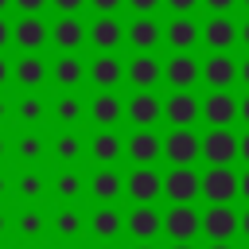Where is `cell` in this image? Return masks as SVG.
<instances>
[{
	"label": "cell",
	"mask_w": 249,
	"mask_h": 249,
	"mask_svg": "<svg viewBox=\"0 0 249 249\" xmlns=\"http://www.w3.org/2000/svg\"><path fill=\"white\" fill-rule=\"evenodd\" d=\"M82 113H86V105H82V97L74 93V89H66L62 97H54V117H58V124H78L82 121Z\"/></svg>",
	"instance_id": "d6a6232c"
},
{
	"label": "cell",
	"mask_w": 249,
	"mask_h": 249,
	"mask_svg": "<svg viewBox=\"0 0 249 249\" xmlns=\"http://www.w3.org/2000/svg\"><path fill=\"white\" fill-rule=\"evenodd\" d=\"M62 249H74V245H62Z\"/></svg>",
	"instance_id": "be15d7a7"
},
{
	"label": "cell",
	"mask_w": 249,
	"mask_h": 249,
	"mask_svg": "<svg viewBox=\"0 0 249 249\" xmlns=\"http://www.w3.org/2000/svg\"><path fill=\"white\" fill-rule=\"evenodd\" d=\"M198 82H206L210 89H233L237 82V62L230 51H210V58L198 66Z\"/></svg>",
	"instance_id": "5b68a950"
},
{
	"label": "cell",
	"mask_w": 249,
	"mask_h": 249,
	"mask_svg": "<svg viewBox=\"0 0 249 249\" xmlns=\"http://www.w3.org/2000/svg\"><path fill=\"white\" fill-rule=\"evenodd\" d=\"M237 156L249 163V132H241V136H237Z\"/></svg>",
	"instance_id": "f6af8a7d"
},
{
	"label": "cell",
	"mask_w": 249,
	"mask_h": 249,
	"mask_svg": "<svg viewBox=\"0 0 249 249\" xmlns=\"http://www.w3.org/2000/svg\"><path fill=\"white\" fill-rule=\"evenodd\" d=\"M4 121H8V101L0 97V124H4Z\"/></svg>",
	"instance_id": "6f0895ef"
},
{
	"label": "cell",
	"mask_w": 249,
	"mask_h": 249,
	"mask_svg": "<svg viewBox=\"0 0 249 249\" xmlns=\"http://www.w3.org/2000/svg\"><path fill=\"white\" fill-rule=\"evenodd\" d=\"M12 4H16V8L23 12V16H39V12H43V8L51 4V0H12Z\"/></svg>",
	"instance_id": "74e56055"
},
{
	"label": "cell",
	"mask_w": 249,
	"mask_h": 249,
	"mask_svg": "<svg viewBox=\"0 0 249 249\" xmlns=\"http://www.w3.org/2000/svg\"><path fill=\"white\" fill-rule=\"evenodd\" d=\"M89 233H93L97 241H113V237H121V233H124V214H121L113 202H101V206L89 214Z\"/></svg>",
	"instance_id": "cb8c5ba5"
},
{
	"label": "cell",
	"mask_w": 249,
	"mask_h": 249,
	"mask_svg": "<svg viewBox=\"0 0 249 249\" xmlns=\"http://www.w3.org/2000/svg\"><path fill=\"white\" fill-rule=\"evenodd\" d=\"M124 156L132 163H156L163 156V136H156L152 128H136L128 140H124Z\"/></svg>",
	"instance_id": "ffe728a7"
},
{
	"label": "cell",
	"mask_w": 249,
	"mask_h": 249,
	"mask_svg": "<svg viewBox=\"0 0 249 249\" xmlns=\"http://www.w3.org/2000/svg\"><path fill=\"white\" fill-rule=\"evenodd\" d=\"M167 249H195V241H171Z\"/></svg>",
	"instance_id": "11a10c76"
},
{
	"label": "cell",
	"mask_w": 249,
	"mask_h": 249,
	"mask_svg": "<svg viewBox=\"0 0 249 249\" xmlns=\"http://www.w3.org/2000/svg\"><path fill=\"white\" fill-rule=\"evenodd\" d=\"M198 58L191 54V51H171L167 54V62H163V82L171 86V89H195L198 86Z\"/></svg>",
	"instance_id": "277c9868"
},
{
	"label": "cell",
	"mask_w": 249,
	"mask_h": 249,
	"mask_svg": "<svg viewBox=\"0 0 249 249\" xmlns=\"http://www.w3.org/2000/svg\"><path fill=\"white\" fill-rule=\"evenodd\" d=\"M51 187H54V195H58L62 202H78V195H82V187H86V183H82V175H78L74 167H62V171L54 175V183H51Z\"/></svg>",
	"instance_id": "d590c367"
},
{
	"label": "cell",
	"mask_w": 249,
	"mask_h": 249,
	"mask_svg": "<svg viewBox=\"0 0 249 249\" xmlns=\"http://www.w3.org/2000/svg\"><path fill=\"white\" fill-rule=\"evenodd\" d=\"M237 82H245V86H249V54L237 62Z\"/></svg>",
	"instance_id": "7dc6e473"
},
{
	"label": "cell",
	"mask_w": 249,
	"mask_h": 249,
	"mask_svg": "<svg viewBox=\"0 0 249 249\" xmlns=\"http://www.w3.org/2000/svg\"><path fill=\"white\" fill-rule=\"evenodd\" d=\"M198 156L206 163H233L237 160V132L230 124H218L210 128L202 140H198Z\"/></svg>",
	"instance_id": "7a4b0ae2"
},
{
	"label": "cell",
	"mask_w": 249,
	"mask_h": 249,
	"mask_svg": "<svg viewBox=\"0 0 249 249\" xmlns=\"http://www.w3.org/2000/svg\"><path fill=\"white\" fill-rule=\"evenodd\" d=\"M124 195H128L132 202H156V198L163 195V175H160L152 163H136V167L128 171V179H124Z\"/></svg>",
	"instance_id": "3957f363"
},
{
	"label": "cell",
	"mask_w": 249,
	"mask_h": 249,
	"mask_svg": "<svg viewBox=\"0 0 249 249\" xmlns=\"http://www.w3.org/2000/svg\"><path fill=\"white\" fill-rule=\"evenodd\" d=\"M51 152H54V160H58L62 167H70V163H74V160L82 156V136L66 128V132H58V136H54V144H51Z\"/></svg>",
	"instance_id": "836d02e7"
},
{
	"label": "cell",
	"mask_w": 249,
	"mask_h": 249,
	"mask_svg": "<svg viewBox=\"0 0 249 249\" xmlns=\"http://www.w3.org/2000/svg\"><path fill=\"white\" fill-rule=\"evenodd\" d=\"M23 249H39V245H23Z\"/></svg>",
	"instance_id": "6125c7cd"
},
{
	"label": "cell",
	"mask_w": 249,
	"mask_h": 249,
	"mask_svg": "<svg viewBox=\"0 0 249 249\" xmlns=\"http://www.w3.org/2000/svg\"><path fill=\"white\" fill-rule=\"evenodd\" d=\"M47 74H51V66H47V58H39V51H23L16 58V66H12V78L23 89H39L47 82Z\"/></svg>",
	"instance_id": "ac0fdd59"
},
{
	"label": "cell",
	"mask_w": 249,
	"mask_h": 249,
	"mask_svg": "<svg viewBox=\"0 0 249 249\" xmlns=\"http://www.w3.org/2000/svg\"><path fill=\"white\" fill-rule=\"evenodd\" d=\"M8 43H12V23H8L4 16H0V51H4Z\"/></svg>",
	"instance_id": "7bdbcfd3"
},
{
	"label": "cell",
	"mask_w": 249,
	"mask_h": 249,
	"mask_svg": "<svg viewBox=\"0 0 249 249\" xmlns=\"http://www.w3.org/2000/svg\"><path fill=\"white\" fill-rule=\"evenodd\" d=\"M8 78H12V62H8V58H4V51H0V86H4Z\"/></svg>",
	"instance_id": "bcb514c9"
},
{
	"label": "cell",
	"mask_w": 249,
	"mask_h": 249,
	"mask_svg": "<svg viewBox=\"0 0 249 249\" xmlns=\"http://www.w3.org/2000/svg\"><path fill=\"white\" fill-rule=\"evenodd\" d=\"M86 4H89V8L97 12V16H113V12H117V8L124 4V0H86Z\"/></svg>",
	"instance_id": "f35d334b"
},
{
	"label": "cell",
	"mask_w": 249,
	"mask_h": 249,
	"mask_svg": "<svg viewBox=\"0 0 249 249\" xmlns=\"http://www.w3.org/2000/svg\"><path fill=\"white\" fill-rule=\"evenodd\" d=\"M89 156H93L101 167H113V163L124 156V140H121L113 128H101V132L89 140Z\"/></svg>",
	"instance_id": "4316f807"
},
{
	"label": "cell",
	"mask_w": 249,
	"mask_h": 249,
	"mask_svg": "<svg viewBox=\"0 0 249 249\" xmlns=\"http://www.w3.org/2000/svg\"><path fill=\"white\" fill-rule=\"evenodd\" d=\"M163 195L171 202H195L202 195V175L195 167H171L163 175Z\"/></svg>",
	"instance_id": "30bf717a"
},
{
	"label": "cell",
	"mask_w": 249,
	"mask_h": 249,
	"mask_svg": "<svg viewBox=\"0 0 249 249\" xmlns=\"http://www.w3.org/2000/svg\"><path fill=\"white\" fill-rule=\"evenodd\" d=\"M237 43H241V47H249V19L237 27Z\"/></svg>",
	"instance_id": "681fc988"
},
{
	"label": "cell",
	"mask_w": 249,
	"mask_h": 249,
	"mask_svg": "<svg viewBox=\"0 0 249 249\" xmlns=\"http://www.w3.org/2000/svg\"><path fill=\"white\" fill-rule=\"evenodd\" d=\"M51 43H54L58 51H78V47L86 43V23H82L78 16H58V19L51 23Z\"/></svg>",
	"instance_id": "d4e9b609"
},
{
	"label": "cell",
	"mask_w": 249,
	"mask_h": 249,
	"mask_svg": "<svg viewBox=\"0 0 249 249\" xmlns=\"http://www.w3.org/2000/svg\"><path fill=\"white\" fill-rule=\"evenodd\" d=\"M124 43L132 51H156L163 43V23L156 16H132V23L124 27Z\"/></svg>",
	"instance_id": "4fadbf2b"
},
{
	"label": "cell",
	"mask_w": 249,
	"mask_h": 249,
	"mask_svg": "<svg viewBox=\"0 0 249 249\" xmlns=\"http://www.w3.org/2000/svg\"><path fill=\"white\" fill-rule=\"evenodd\" d=\"M86 113L93 117V124H97V128H113L117 121H124V101H121L113 89H97V93H93V101L86 105Z\"/></svg>",
	"instance_id": "d6986e66"
},
{
	"label": "cell",
	"mask_w": 249,
	"mask_h": 249,
	"mask_svg": "<svg viewBox=\"0 0 249 249\" xmlns=\"http://www.w3.org/2000/svg\"><path fill=\"white\" fill-rule=\"evenodd\" d=\"M163 4H167V8L175 12V16H191V12H195V8L202 4V0H163Z\"/></svg>",
	"instance_id": "8d00e7d4"
},
{
	"label": "cell",
	"mask_w": 249,
	"mask_h": 249,
	"mask_svg": "<svg viewBox=\"0 0 249 249\" xmlns=\"http://www.w3.org/2000/svg\"><path fill=\"white\" fill-rule=\"evenodd\" d=\"M124 82H132L136 89H152L156 82H163V62L152 51H136L124 62Z\"/></svg>",
	"instance_id": "9c48e42d"
},
{
	"label": "cell",
	"mask_w": 249,
	"mask_h": 249,
	"mask_svg": "<svg viewBox=\"0 0 249 249\" xmlns=\"http://www.w3.org/2000/svg\"><path fill=\"white\" fill-rule=\"evenodd\" d=\"M202 195L206 202H233L237 195V175L230 163H210V171H202Z\"/></svg>",
	"instance_id": "8fae6325"
},
{
	"label": "cell",
	"mask_w": 249,
	"mask_h": 249,
	"mask_svg": "<svg viewBox=\"0 0 249 249\" xmlns=\"http://www.w3.org/2000/svg\"><path fill=\"white\" fill-rule=\"evenodd\" d=\"M198 226H202V214L191 202H171L163 210V233L171 241H195L198 237Z\"/></svg>",
	"instance_id": "6da1fadb"
},
{
	"label": "cell",
	"mask_w": 249,
	"mask_h": 249,
	"mask_svg": "<svg viewBox=\"0 0 249 249\" xmlns=\"http://www.w3.org/2000/svg\"><path fill=\"white\" fill-rule=\"evenodd\" d=\"M163 117L171 121V128H191L202 117V101L191 89H171L167 101H163Z\"/></svg>",
	"instance_id": "ba28073f"
},
{
	"label": "cell",
	"mask_w": 249,
	"mask_h": 249,
	"mask_svg": "<svg viewBox=\"0 0 249 249\" xmlns=\"http://www.w3.org/2000/svg\"><path fill=\"white\" fill-rule=\"evenodd\" d=\"M202 121H206L210 128L233 124V121H237V97H233V89H210V93L202 97Z\"/></svg>",
	"instance_id": "2e32d148"
},
{
	"label": "cell",
	"mask_w": 249,
	"mask_h": 249,
	"mask_svg": "<svg viewBox=\"0 0 249 249\" xmlns=\"http://www.w3.org/2000/svg\"><path fill=\"white\" fill-rule=\"evenodd\" d=\"M47 39H51V27H47L43 16H19V19L12 23V43H16L19 51H39Z\"/></svg>",
	"instance_id": "e0dca14e"
},
{
	"label": "cell",
	"mask_w": 249,
	"mask_h": 249,
	"mask_svg": "<svg viewBox=\"0 0 249 249\" xmlns=\"http://www.w3.org/2000/svg\"><path fill=\"white\" fill-rule=\"evenodd\" d=\"M237 195H241V198H249V167L237 175Z\"/></svg>",
	"instance_id": "ee69618b"
},
{
	"label": "cell",
	"mask_w": 249,
	"mask_h": 249,
	"mask_svg": "<svg viewBox=\"0 0 249 249\" xmlns=\"http://www.w3.org/2000/svg\"><path fill=\"white\" fill-rule=\"evenodd\" d=\"M16 233H23V237H39V233H47V214L35 206V202H27L19 214H16Z\"/></svg>",
	"instance_id": "1f68e13d"
},
{
	"label": "cell",
	"mask_w": 249,
	"mask_h": 249,
	"mask_svg": "<svg viewBox=\"0 0 249 249\" xmlns=\"http://www.w3.org/2000/svg\"><path fill=\"white\" fill-rule=\"evenodd\" d=\"M51 78H54L62 89L82 86V82H86V66H82V58H78V51H62V58H54V66H51Z\"/></svg>",
	"instance_id": "484cf974"
},
{
	"label": "cell",
	"mask_w": 249,
	"mask_h": 249,
	"mask_svg": "<svg viewBox=\"0 0 249 249\" xmlns=\"http://www.w3.org/2000/svg\"><path fill=\"white\" fill-rule=\"evenodd\" d=\"M97 249H113V241H101V245H97Z\"/></svg>",
	"instance_id": "91938a15"
},
{
	"label": "cell",
	"mask_w": 249,
	"mask_h": 249,
	"mask_svg": "<svg viewBox=\"0 0 249 249\" xmlns=\"http://www.w3.org/2000/svg\"><path fill=\"white\" fill-rule=\"evenodd\" d=\"M8 230H12V218H8V214H4V210H0V237H4V233H8Z\"/></svg>",
	"instance_id": "db71d44e"
},
{
	"label": "cell",
	"mask_w": 249,
	"mask_h": 249,
	"mask_svg": "<svg viewBox=\"0 0 249 249\" xmlns=\"http://www.w3.org/2000/svg\"><path fill=\"white\" fill-rule=\"evenodd\" d=\"M51 4H54L62 16H78V12L86 8V0H51Z\"/></svg>",
	"instance_id": "60d3db41"
},
{
	"label": "cell",
	"mask_w": 249,
	"mask_h": 249,
	"mask_svg": "<svg viewBox=\"0 0 249 249\" xmlns=\"http://www.w3.org/2000/svg\"><path fill=\"white\" fill-rule=\"evenodd\" d=\"M198 39L210 47V51H230L237 43V23L230 16H210L202 27H198Z\"/></svg>",
	"instance_id": "7402d4cb"
},
{
	"label": "cell",
	"mask_w": 249,
	"mask_h": 249,
	"mask_svg": "<svg viewBox=\"0 0 249 249\" xmlns=\"http://www.w3.org/2000/svg\"><path fill=\"white\" fill-rule=\"evenodd\" d=\"M86 39H89V47H97V51H117V47L124 43V27L117 23V16H97V19L86 27Z\"/></svg>",
	"instance_id": "603a6c76"
},
{
	"label": "cell",
	"mask_w": 249,
	"mask_h": 249,
	"mask_svg": "<svg viewBox=\"0 0 249 249\" xmlns=\"http://www.w3.org/2000/svg\"><path fill=\"white\" fill-rule=\"evenodd\" d=\"M206 249H233V241H210Z\"/></svg>",
	"instance_id": "9f6ffc18"
},
{
	"label": "cell",
	"mask_w": 249,
	"mask_h": 249,
	"mask_svg": "<svg viewBox=\"0 0 249 249\" xmlns=\"http://www.w3.org/2000/svg\"><path fill=\"white\" fill-rule=\"evenodd\" d=\"M132 249H156V245H152V241H136Z\"/></svg>",
	"instance_id": "680465c9"
},
{
	"label": "cell",
	"mask_w": 249,
	"mask_h": 249,
	"mask_svg": "<svg viewBox=\"0 0 249 249\" xmlns=\"http://www.w3.org/2000/svg\"><path fill=\"white\" fill-rule=\"evenodd\" d=\"M124 233L136 237V241H152L163 233V214L152 206V202H136L128 214H124Z\"/></svg>",
	"instance_id": "52a82bcc"
},
{
	"label": "cell",
	"mask_w": 249,
	"mask_h": 249,
	"mask_svg": "<svg viewBox=\"0 0 249 249\" xmlns=\"http://www.w3.org/2000/svg\"><path fill=\"white\" fill-rule=\"evenodd\" d=\"M237 233H245V237H249V210H245V214H237Z\"/></svg>",
	"instance_id": "f907efd6"
},
{
	"label": "cell",
	"mask_w": 249,
	"mask_h": 249,
	"mask_svg": "<svg viewBox=\"0 0 249 249\" xmlns=\"http://www.w3.org/2000/svg\"><path fill=\"white\" fill-rule=\"evenodd\" d=\"M198 230H202L210 241H233V233H237V214H233V206H230V202H210Z\"/></svg>",
	"instance_id": "7c38bea8"
},
{
	"label": "cell",
	"mask_w": 249,
	"mask_h": 249,
	"mask_svg": "<svg viewBox=\"0 0 249 249\" xmlns=\"http://www.w3.org/2000/svg\"><path fill=\"white\" fill-rule=\"evenodd\" d=\"M16 117H19L27 128H35L39 121H47V97H43L39 89H27V93L16 101Z\"/></svg>",
	"instance_id": "f1b7e54d"
},
{
	"label": "cell",
	"mask_w": 249,
	"mask_h": 249,
	"mask_svg": "<svg viewBox=\"0 0 249 249\" xmlns=\"http://www.w3.org/2000/svg\"><path fill=\"white\" fill-rule=\"evenodd\" d=\"M198 19L195 16H171L167 23H163V43L171 47V51H191L195 43H198Z\"/></svg>",
	"instance_id": "44dd1931"
},
{
	"label": "cell",
	"mask_w": 249,
	"mask_h": 249,
	"mask_svg": "<svg viewBox=\"0 0 249 249\" xmlns=\"http://www.w3.org/2000/svg\"><path fill=\"white\" fill-rule=\"evenodd\" d=\"M16 195L23 198V202H39L43 195H47V175L43 171H35V167H27V171H19L16 175Z\"/></svg>",
	"instance_id": "f546056e"
},
{
	"label": "cell",
	"mask_w": 249,
	"mask_h": 249,
	"mask_svg": "<svg viewBox=\"0 0 249 249\" xmlns=\"http://www.w3.org/2000/svg\"><path fill=\"white\" fill-rule=\"evenodd\" d=\"M124 117H128L136 128H152V124L163 117V101H160L152 89H136V93L124 101Z\"/></svg>",
	"instance_id": "9a60e30c"
},
{
	"label": "cell",
	"mask_w": 249,
	"mask_h": 249,
	"mask_svg": "<svg viewBox=\"0 0 249 249\" xmlns=\"http://www.w3.org/2000/svg\"><path fill=\"white\" fill-rule=\"evenodd\" d=\"M8 4H12V0H0V16H4V8H8Z\"/></svg>",
	"instance_id": "94428289"
},
{
	"label": "cell",
	"mask_w": 249,
	"mask_h": 249,
	"mask_svg": "<svg viewBox=\"0 0 249 249\" xmlns=\"http://www.w3.org/2000/svg\"><path fill=\"white\" fill-rule=\"evenodd\" d=\"M51 226H54V233H58V237H66V241H70V237H78V233H82V226H86V222H82L78 206H74V202H66V206L51 218Z\"/></svg>",
	"instance_id": "e575fe53"
},
{
	"label": "cell",
	"mask_w": 249,
	"mask_h": 249,
	"mask_svg": "<svg viewBox=\"0 0 249 249\" xmlns=\"http://www.w3.org/2000/svg\"><path fill=\"white\" fill-rule=\"evenodd\" d=\"M124 4H128V8L136 12V16H152V12H156V8L163 4V0H124Z\"/></svg>",
	"instance_id": "ab89813d"
},
{
	"label": "cell",
	"mask_w": 249,
	"mask_h": 249,
	"mask_svg": "<svg viewBox=\"0 0 249 249\" xmlns=\"http://www.w3.org/2000/svg\"><path fill=\"white\" fill-rule=\"evenodd\" d=\"M202 4H206L214 16H226V12H233V4H237V0H202Z\"/></svg>",
	"instance_id": "b9f144b4"
},
{
	"label": "cell",
	"mask_w": 249,
	"mask_h": 249,
	"mask_svg": "<svg viewBox=\"0 0 249 249\" xmlns=\"http://www.w3.org/2000/svg\"><path fill=\"white\" fill-rule=\"evenodd\" d=\"M89 195H93L97 202H117V198L124 195V179H121L113 167H97V171L89 175Z\"/></svg>",
	"instance_id": "83f0119b"
},
{
	"label": "cell",
	"mask_w": 249,
	"mask_h": 249,
	"mask_svg": "<svg viewBox=\"0 0 249 249\" xmlns=\"http://www.w3.org/2000/svg\"><path fill=\"white\" fill-rule=\"evenodd\" d=\"M198 132L195 128H171L167 136H163V156H167V163L171 167H191L195 160H198Z\"/></svg>",
	"instance_id": "8992f818"
},
{
	"label": "cell",
	"mask_w": 249,
	"mask_h": 249,
	"mask_svg": "<svg viewBox=\"0 0 249 249\" xmlns=\"http://www.w3.org/2000/svg\"><path fill=\"white\" fill-rule=\"evenodd\" d=\"M8 191H12V179H8V175H4V171H0V198H4V195H8Z\"/></svg>",
	"instance_id": "f5cc1de1"
},
{
	"label": "cell",
	"mask_w": 249,
	"mask_h": 249,
	"mask_svg": "<svg viewBox=\"0 0 249 249\" xmlns=\"http://www.w3.org/2000/svg\"><path fill=\"white\" fill-rule=\"evenodd\" d=\"M12 152H16V160H23V163H35V160H43V156H47V136H39L35 128H27L23 136H16Z\"/></svg>",
	"instance_id": "4dcf8cb0"
},
{
	"label": "cell",
	"mask_w": 249,
	"mask_h": 249,
	"mask_svg": "<svg viewBox=\"0 0 249 249\" xmlns=\"http://www.w3.org/2000/svg\"><path fill=\"white\" fill-rule=\"evenodd\" d=\"M237 117L249 124V93H245V97H237Z\"/></svg>",
	"instance_id": "c3c4849f"
},
{
	"label": "cell",
	"mask_w": 249,
	"mask_h": 249,
	"mask_svg": "<svg viewBox=\"0 0 249 249\" xmlns=\"http://www.w3.org/2000/svg\"><path fill=\"white\" fill-rule=\"evenodd\" d=\"M241 4H245V8H249V0H241Z\"/></svg>",
	"instance_id": "e7e4bbea"
},
{
	"label": "cell",
	"mask_w": 249,
	"mask_h": 249,
	"mask_svg": "<svg viewBox=\"0 0 249 249\" xmlns=\"http://www.w3.org/2000/svg\"><path fill=\"white\" fill-rule=\"evenodd\" d=\"M86 78L97 86V89H117L124 82V62L113 54V51H97V58L86 66Z\"/></svg>",
	"instance_id": "5bb4252c"
},
{
	"label": "cell",
	"mask_w": 249,
	"mask_h": 249,
	"mask_svg": "<svg viewBox=\"0 0 249 249\" xmlns=\"http://www.w3.org/2000/svg\"><path fill=\"white\" fill-rule=\"evenodd\" d=\"M8 152H12V140H8V136H4V132H0V160H4V156H8Z\"/></svg>",
	"instance_id": "816d5d0a"
}]
</instances>
